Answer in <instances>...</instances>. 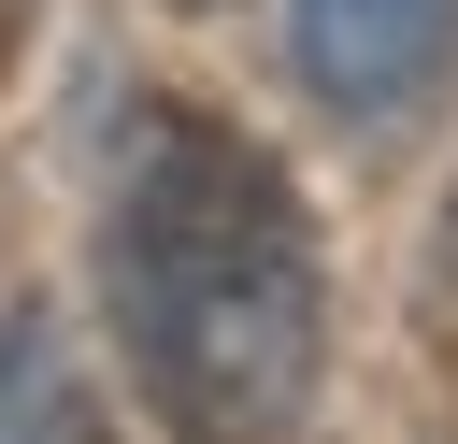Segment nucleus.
<instances>
[{
    "label": "nucleus",
    "instance_id": "nucleus-1",
    "mask_svg": "<svg viewBox=\"0 0 458 444\" xmlns=\"http://www.w3.org/2000/svg\"><path fill=\"white\" fill-rule=\"evenodd\" d=\"M100 301L143 401L186 444H286L329 358V272L301 186L200 100H143L100 186Z\"/></svg>",
    "mask_w": 458,
    "mask_h": 444
},
{
    "label": "nucleus",
    "instance_id": "nucleus-2",
    "mask_svg": "<svg viewBox=\"0 0 458 444\" xmlns=\"http://www.w3.org/2000/svg\"><path fill=\"white\" fill-rule=\"evenodd\" d=\"M286 43L329 115H415L458 72V0H286Z\"/></svg>",
    "mask_w": 458,
    "mask_h": 444
},
{
    "label": "nucleus",
    "instance_id": "nucleus-3",
    "mask_svg": "<svg viewBox=\"0 0 458 444\" xmlns=\"http://www.w3.org/2000/svg\"><path fill=\"white\" fill-rule=\"evenodd\" d=\"M43 387H57V329L43 315H0V444L43 415Z\"/></svg>",
    "mask_w": 458,
    "mask_h": 444
},
{
    "label": "nucleus",
    "instance_id": "nucleus-4",
    "mask_svg": "<svg viewBox=\"0 0 458 444\" xmlns=\"http://www.w3.org/2000/svg\"><path fill=\"white\" fill-rule=\"evenodd\" d=\"M14 444H114V430H100V401H86L72 372H57V387H43V415H29Z\"/></svg>",
    "mask_w": 458,
    "mask_h": 444
},
{
    "label": "nucleus",
    "instance_id": "nucleus-5",
    "mask_svg": "<svg viewBox=\"0 0 458 444\" xmlns=\"http://www.w3.org/2000/svg\"><path fill=\"white\" fill-rule=\"evenodd\" d=\"M429 344L458 358V201H444V243H429Z\"/></svg>",
    "mask_w": 458,
    "mask_h": 444
},
{
    "label": "nucleus",
    "instance_id": "nucleus-6",
    "mask_svg": "<svg viewBox=\"0 0 458 444\" xmlns=\"http://www.w3.org/2000/svg\"><path fill=\"white\" fill-rule=\"evenodd\" d=\"M29 14H43V0H0V72H14V43H29Z\"/></svg>",
    "mask_w": 458,
    "mask_h": 444
}]
</instances>
